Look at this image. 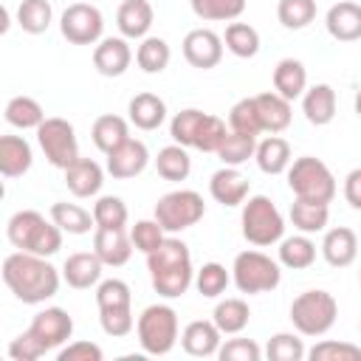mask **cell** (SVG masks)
Listing matches in <instances>:
<instances>
[{
	"mask_svg": "<svg viewBox=\"0 0 361 361\" xmlns=\"http://www.w3.org/2000/svg\"><path fill=\"white\" fill-rule=\"evenodd\" d=\"M51 220L68 231V234H87L90 228H96V220H93V212L76 206V203H65V200H56L51 206Z\"/></svg>",
	"mask_w": 361,
	"mask_h": 361,
	"instance_id": "35",
	"label": "cell"
},
{
	"mask_svg": "<svg viewBox=\"0 0 361 361\" xmlns=\"http://www.w3.org/2000/svg\"><path fill=\"white\" fill-rule=\"evenodd\" d=\"M8 355H11L14 361H37V358L45 355V353L39 350V344H37L28 333H20L17 338H11V344H8Z\"/></svg>",
	"mask_w": 361,
	"mask_h": 361,
	"instance_id": "54",
	"label": "cell"
},
{
	"mask_svg": "<svg viewBox=\"0 0 361 361\" xmlns=\"http://www.w3.org/2000/svg\"><path fill=\"white\" fill-rule=\"evenodd\" d=\"M133 62V48L127 45L124 37H102L99 45L93 48V68L102 76H121Z\"/></svg>",
	"mask_w": 361,
	"mask_h": 361,
	"instance_id": "17",
	"label": "cell"
},
{
	"mask_svg": "<svg viewBox=\"0 0 361 361\" xmlns=\"http://www.w3.org/2000/svg\"><path fill=\"white\" fill-rule=\"evenodd\" d=\"M169 59H172V51H169V42L164 37H144L141 45L135 48V65L144 73H161V71H166Z\"/></svg>",
	"mask_w": 361,
	"mask_h": 361,
	"instance_id": "38",
	"label": "cell"
},
{
	"mask_svg": "<svg viewBox=\"0 0 361 361\" xmlns=\"http://www.w3.org/2000/svg\"><path fill=\"white\" fill-rule=\"evenodd\" d=\"M316 262V243L307 234H293L279 240V265L290 271H305Z\"/></svg>",
	"mask_w": 361,
	"mask_h": 361,
	"instance_id": "32",
	"label": "cell"
},
{
	"mask_svg": "<svg viewBox=\"0 0 361 361\" xmlns=\"http://www.w3.org/2000/svg\"><path fill=\"white\" fill-rule=\"evenodd\" d=\"M274 90L279 96H285L288 102L305 96V90H307V68L293 56L279 59L276 68H274Z\"/></svg>",
	"mask_w": 361,
	"mask_h": 361,
	"instance_id": "29",
	"label": "cell"
},
{
	"mask_svg": "<svg viewBox=\"0 0 361 361\" xmlns=\"http://www.w3.org/2000/svg\"><path fill=\"white\" fill-rule=\"evenodd\" d=\"M127 203L118 197V195H102L96 203H93V220H96V228H124L127 226Z\"/></svg>",
	"mask_w": 361,
	"mask_h": 361,
	"instance_id": "44",
	"label": "cell"
},
{
	"mask_svg": "<svg viewBox=\"0 0 361 361\" xmlns=\"http://www.w3.org/2000/svg\"><path fill=\"white\" fill-rule=\"evenodd\" d=\"M130 240H133V248L141 251V254H152L164 240H166V231L161 228V223L152 217V220H138L133 228H130Z\"/></svg>",
	"mask_w": 361,
	"mask_h": 361,
	"instance_id": "49",
	"label": "cell"
},
{
	"mask_svg": "<svg viewBox=\"0 0 361 361\" xmlns=\"http://www.w3.org/2000/svg\"><path fill=\"white\" fill-rule=\"evenodd\" d=\"M310 361H361V347L350 341H319L307 350Z\"/></svg>",
	"mask_w": 361,
	"mask_h": 361,
	"instance_id": "50",
	"label": "cell"
},
{
	"mask_svg": "<svg viewBox=\"0 0 361 361\" xmlns=\"http://www.w3.org/2000/svg\"><path fill=\"white\" fill-rule=\"evenodd\" d=\"M155 169H158V175H161L164 180H172V183H175V180H186L189 172H192V158H189L186 147L169 144V147L158 149V155H155Z\"/></svg>",
	"mask_w": 361,
	"mask_h": 361,
	"instance_id": "37",
	"label": "cell"
},
{
	"mask_svg": "<svg viewBox=\"0 0 361 361\" xmlns=\"http://www.w3.org/2000/svg\"><path fill=\"white\" fill-rule=\"evenodd\" d=\"M147 164H149V149L138 138H127L121 147L107 152V175H113L116 180H130L141 175Z\"/></svg>",
	"mask_w": 361,
	"mask_h": 361,
	"instance_id": "15",
	"label": "cell"
},
{
	"mask_svg": "<svg viewBox=\"0 0 361 361\" xmlns=\"http://www.w3.org/2000/svg\"><path fill=\"white\" fill-rule=\"evenodd\" d=\"M25 333L39 344L42 353H48V350L62 347L73 336V319L65 307H45L31 319Z\"/></svg>",
	"mask_w": 361,
	"mask_h": 361,
	"instance_id": "13",
	"label": "cell"
},
{
	"mask_svg": "<svg viewBox=\"0 0 361 361\" xmlns=\"http://www.w3.org/2000/svg\"><path fill=\"white\" fill-rule=\"evenodd\" d=\"M226 121L206 113L203 121H200V130H197V138H195V147L192 149H200V152H217V147L223 144L226 138Z\"/></svg>",
	"mask_w": 361,
	"mask_h": 361,
	"instance_id": "51",
	"label": "cell"
},
{
	"mask_svg": "<svg viewBox=\"0 0 361 361\" xmlns=\"http://www.w3.org/2000/svg\"><path fill=\"white\" fill-rule=\"evenodd\" d=\"M59 31L71 45H96L104 31V17L90 3H71L59 17Z\"/></svg>",
	"mask_w": 361,
	"mask_h": 361,
	"instance_id": "12",
	"label": "cell"
},
{
	"mask_svg": "<svg viewBox=\"0 0 361 361\" xmlns=\"http://www.w3.org/2000/svg\"><path fill=\"white\" fill-rule=\"evenodd\" d=\"M138 344L147 355H166L178 344V313L169 305H149L135 319Z\"/></svg>",
	"mask_w": 361,
	"mask_h": 361,
	"instance_id": "7",
	"label": "cell"
},
{
	"mask_svg": "<svg viewBox=\"0 0 361 361\" xmlns=\"http://www.w3.org/2000/svg\"><path fill=\"white\" fill-rule=\"evenodd\" d=\"M290 223L302 234H319L330 223V206L327 203H313V200H293L290 203Z\"/></svg>",
	"mask_w": 361,
	"mask_h": 361,
	"instance_id": "33",
	"label": "cell"
},
{
	"mask_svg": "<svg viewBox=\"0 0 361 361\" xmlns=\"http://www.w3.org/2000/svg\"><path fill=\"white\" fill-rule=\"evenodd\" d=\"M203 116H206V113L197 110V107H186V110L175 113L172 121H169V135H172V141L180 144V147H195V138H197V130H200Z\"/></svg>",
	"mask_w": 361,
	"mask_h": 361,
	"instance_id": "46",
	"label": "cell"
},
{
	"mask_svg": "<svg viewBox=\"0 0 361 361\" xmlns=\"http://www.w3.org/2000/svg\"><path fill=\"white\" fill-rule=\"evenodd\" d=\"M127 113H130V124H135L138 130L149 133V130H158L164 121H166V102L155 93H135L127 104Z\"/></svg>",
	"mask_w": 361,
	"mask_h": 361,
	"instance_id": "26",
	"label": "cell"
},
{
	"mask_svg": "<svg viewBox=\"0 0 361 361\" xmlns=\"http://www.w3.org/2000/svg\"><path fill=\"white\" fill-rule=\"evenodd\" d=\"M189 6L206 23H234L245 11V0H189Z\"/></svg>",
	"mask_w": 361,
	"mask_h": 361,
	"instance_id": "41",
	"label": "cell"
},
{
	"mask_svg": "<svg viewBox=\"0 0 361 361\" xmlns=\"http://www.w3.org/2000/svg\"><path fill=\"white\" fill-rule=\"evenodd\" d=\"M228 130L234 133H248V135H259L262 124H259V110L254 96H245L240 102H234V107L228 110Z\"/></svg>",
	"mask_w": 361,
	"mask_h": 361,
	"instance_id": "47",
	"label": "cell"
},
{
	"mask_svg": "<svg viewBox=\"0 0 361 361\" xmlns=\"http://www.w3.org/2000/svg\"><path fill=\"white\" fill-rule=\"evenodd\" d=\"M228 282H231V274H228L226 265H220V262H206L200 271H195V288H197V293L206 296V299L223 296L226 288H228Z\"/></svg>",
	"mask_w": 361,
	"mask_h": 361,
	"instance_id": "45",
	"label": "cell"
},
{
	"mask_svg": "<svg viewBox=\"0 0 361 361\" xmlns=\"http://www.w3.org/2000/svg\"><path fill=\"white\" fill-rule=\"evenodd\" d=\"M34 152L23 135H3L0 138V172L3 178H20L31 169Z\"/></svg>",
	"mask_w": 361,
	"mask_h": 361,
	"instance_id": "27",
	"label": "cell"
},
{
	"mask_svg": "<svg viewBox=\"0 0 361 361\" xmlns=\"http://www.w3.org/2000/svg\"><path fill=\"white\" fill-rule=\"evenodd\" d=\"M155 11L149 0H124L116 11V25L124 39H144L149 37Z\"/></svg>",
	"mask_w": 361,
	"mask_h": 361,
	"instance_id": "20",
	"label": "cell"
},
{
	"mask_svg": "<svg viewBox=\"0 0 361 361\" xmlns=\"http://www.w3.org/2000/svg\"><path fill=\"white\" fill-rule=\"evenodd\" d=\"M327 34L338 42H355L361 39V6L353 0H341L327 8L324 14Z\"/></svg>",
	"mask_w": 361,
	"mask_h": 361,
	"instance_id": "21",
	"label": "cell"
},
{
	"mask_svg": "<svg viewBox=\"0 0 361 361\" xmlns=\"http://www.w3.org/2000/svg\"><path fill=\"white\" fill-rule=\"evenodd\" d=\"M45 118L48 116H45L42 104L37 99H31V96H14L6 104V121L11 127H17V130H37Z\"/></svg>",
	"mask_w": 361,
	"mask_h": 361,
	"instance_id": "36",
	"label": "cell"
},
{
	"mask_svg": "<svg viewBox=\"0 0 361 361\" xmlns=\"http://www.w3.org/2000/svg\"><path fill=\"white\" fill-rule=\"evenodd\" d=\"M203 214H206V203H203L200 192H195V189L166 192L155 203V220L169 234H178V231L192 228L195 223L203 220Z\"/></svg>",
	"mask_w": 361,
	"mask_h": 361,
	"instance_id": "10",
	"label": "cell"
},
{
	"mask_svg": "<svg viewBox=\"0 0 361 361\" xmlns=\"http://www.w3.org/2000/svg\"><path fill=\"white\" fill-rule=\"evenodd\" d=\"M104 353L93 341H71L56 353V361H102Z\"/></svg>",
	"mask_w": 361,
	"mask_h": 361,
	"instance_id": "53",
	"label": "cell"
},
{
	"mask_svg": "<svg viewBox=\"0 0 361 361\" xmlns=\"http://www.w3.org/2000/svg\"><path fill=\"white\" fill-rule=\"evenodd\" d=\"M102 268H104V262L96 257V251H76L65 259L62 279L76 290H87L102 282Z\"/></svg>",
	"mask_w": 361,
	"mask_h": 361,
	"instance_id": "23",
	"label": "cell"
},
{
	"mask_svg": "<svg viewBox=\"0 0 361 361\" xmlns=\"http://www.w3.org/2000/svg\"><path fill=\"white\" fill-rule=\"evenodd\" d=\"M65 172V186H68V192L71 195H76V197H93V195H99V189H102V183H104V169L93 161V158H76L68 169H62Z\"/></svg>",
	"mask_w": 361,
	"mask_h": 361,
	"instance_id": "24",
	"label": "cell"
},
{
	"mask_svg": "<svg viewBox=\"0 0 361 361\" xmlns=\"http://www.w3.org/2000/svg\"><path fill=\"white\" fill-rule=\"evenodd\" d=\"M223 45L240 56V59H251L259 54V34L254 25L248 23H228L226 25V34H223Z\"/></svg>",
	"mask_w": 361,
	"mask_h": 361,
	"instance_id": "40",
	"label": "cell"
},
{
	"mask_svg": "<svg viewBox=\"0 0 361 361\" xmlns=\"http://www.w3.org/2000/svg\"><path fill=\"white\" fill-rule=\"evenodd\" d=\"M37 144L45 152L48 164L56 169H68L76 158H79V141H76V130L68 118L59 116H48L39 127H37Z\"/></svg>",
	"mask_w": 361,
	"mask_h": 361,
	"instance_id": "11",
	"label": "cell"
},
{
	"mask_svg": "<svg viewBox=\"0 0 361 361\" xmlns=\"http://www.w3.org/2000/svg\"><path fill=\"white\" fill-rule=\"evenodd\" d=\"M276 20L288 31L307 28L316 20V0H279L276 3Z\"/></svg>",
	"mask_w": 361,
	"mask_h": 361,
	"instance_id": "43",
	"label": "cell"
},
{
	"mask_svg": "<svg viewBox=\"0 0 361 361\" xmlns=\"http://www.w3.org/2000/svg\"><path fill=\"white\" fill-rule=\"evenodd\" d=\"M59 271L48 262V257L14 251L3 259V282L23 305H42L59 290Z\"/></svg>",
	"mask_w": 361,
	"mask_h": 361,
	"instance_id": "1",
	"label": "cell"
},
{
	"mask_svg": "<svg viewBox=\"0 0 361 361\" xmlns=\"http://www.w3.org/2000/svg\"><path fill=\"white\" fill-rule=\"evenodd\" d=\"M93 251L104 265L118 268V265L130 262L133 240H130V234L124 228H96L93 231Z\"/></svg>",
	"mask_w": 361,
	"mask_h": 361,
	"instance_id": "22",
	"label": "cell"
},
{
	"mask_svg": "<svg viewBox=\"0 0 361 361\" xmlns=\"http://www.w3.org/2000/svg\"><path fill=\"white\" fill-rule=\"evenodd\" d=\"M254 152H257V135L228 130L214 155L223 161V166H240V164H245L248 158H254Z\"/></svg>",
	"mask_w": 361,
	"mask_h": 361,
	"instance_id": "39",
	"label": "cell"
},
{
	"mask_svg": "<svg viewBox=\"0 0 361 361\" xmlns=\"http://www.w3.org/2000/svg\"><path fill=\"white\" fill-rule=\"evenodd\" d=\"M223 344V333L220 327L212 322V319H195L183 327L180 333V347L186 355H195V358H209V355H217Z\"/></svg>",
	"mask_w": 361,
	"mask_h": 361,
	"instance_id": "16",
	"label": "cell"
},
{
	"mask_svg": "<svg viewBox=\"0 0 361 361\" xmlns=\"http://www.w3.org/2000/svg\"><path fill=\"white\" fill-rule=\"evenodd\" d=\"M288 186H290L293 197H299V200L330 203L336 197V178H333L330 166L313 155H302V158L290 161Z\"/></svg>",
	"mask_w": 361,
	"mask_h": 361,
	"instance_id": "5",
	"label": "cell"
},
{
	"mask_svg": "<svg viewBox=\"0 0 361 361\" xmlns=\"http://www.w3.org/2000/svg\"><path fill=\"white\" fill-rule=\"evenodd\" d=\"M322 257L333 268L353 265L355 257H358V234L353 228H347V226L327 228L324 231V240H322Z\"/></svg>",
	"mask_w": 361,
	"mask_h": 361,
	"instance_id": "19",
	"label": "cell"
},
{
	"mask_svg": "<svg viewBox=\"0 0 361 361\" xmlns=\"http://www.w3.org/2000/svg\"><path fill=\"white\" fill-rule=\"evenodd\" d=\"M248 178L237 169V166H223V169H217L214 175H212V180H209V192H212V197L217 200V203H223V206H228V209H234V206H243L245 200H248Z\"/></svg>",
	"mask_w": 361,
	"mask_h": 361,
	"instance_id": "18",
	"label": "cell"
},
{
	"mask_svg": "<svg viewBox=\"0 0 361 361\" xmlns=\"http://www.w3.org/2000/svg\"><path fill=\"white\" fill-rule=\"evenodd\" d=\"M231 282L237 285L240 293H268L274 290L279 282H282V271H279V262L271 259L268 254L262 251H240L234 257V265H231Z\"/></svg>",
	"mask_w": 361,
	"mask_h": 361,
	"instance_id": "9",
	"label": "cell"
},
{
	"mask_svg": "<svg viewBox=\"0 0 361 361\" xmlns=\"http://www.w3.org/2000/svg\"><path fill=\"white\" fill-rule=\"evenodd\" d=\"M254 161L257 166L265 172V175H282L288 172L290 166V144L282 138V135H268L262 141H257V152H254Z\"/></svg>",
	"mask_w": 361,
	"mask_h": 361,
	"instance_id": "30",
	"label": "cell"
},
{
	"mask_svg": "<svg viewBox=\"0 0 361 361\" xmlns=\"http://www.w3.org/2000/svg\"><path fill=\"white\" fill-rule=\"evenodd\" d=\"M344 200L361 212V166L353 169L347 178H344Z\"/></svg>",
	"mask_w": 361,
	"mask_h": 361,
	"instance_id": "55",
	"label": "cell"
},
{
	"mask_svg": "<svg viewBox=\"0 0 361 361\" xmlns=\"http://www.w3.org/2000/svg\"><path fill=\"white\" fill-rule=\"evenodd\" d=\"M147 268L155 293L164 299H178L195 285L189 245L178 237H166L152 254H147Z\"/></svg>",
	"mask_w": 361,
	"mask_h": 361,
	"instance_id": "2",
	"label": "cell"
},
{
	"mask_svg": "<svg viewBox=\"0 0 361 361\" xmlns=\"http://www.w3.org/2000/svg\"><path fill=\"white\" fill-rule=\"evenodd\" d=\"M338 316V302L333 299V293L316 288V290H305L290 302V322L296 327V333L302 336H324Z\"/></svg>",
	"mask_w": 361,
	"mask_h": 361,
	"instance_id": "8",
	"label": "cell"
},
{
	"mask_svg": "<svg viewBox=\"0 0 361 361\" xmlns=\"http://www.w3.org/2000/svg\"><path fill=\"white\" fill-rule=\"evenodd\" d=\"M240 226H243V237L259 248L279 243L285 234V217L279 214L276 203L268 195H251L243 203Z\"/></svg>",
	"mask_w": 361,
	"mask_h": 361,
	"instance_id": "6",
	"label": "cell"
},
{
	"mask_svg": "<svg viewBox=\"0 0 361 361\" xmlns=\"http://www.w3.org/2000/svg\"><path fill=\"white\" fill-rule=\"evenodd\" d=\"M254 102H257V110H259L262 133H274L276 135V133L290 127L293 110H290V102L285 96H279L276 90H268V93H257Z\"/></svg>",
	"mask_w": 361,
	"mask_h": 361,
	"instance_id": "25",
	"label": "cell"
},
{
	"mask_svg": "<svg viewBox=\"0 0 361 361\" xmlns=\"http://www.w3.org/2000/svg\"><path fill=\"white\" fill-rule=\"evenodd\" d=\"M358 282H361V274H358Z\"/></svg>",
	"mask_w": 361,
	"mask_h": 361,
	"instance_id": "57",
	"label": "cell"
},
{
	"mask_svg": "<svg viewBox=\"0 0 361 361\" xmlns=\"http://www.w3.org/2000/svg\"><path fill=\"white\" fill-rule=\"evenodd\" d=\"M265 355L271 361H302L307 355V350H305V344L296 333H276V336L268 338Z\"/></svg>",
	"mask_w": 361,
	"mask_h": 361,
	"instance_id": "48",
	"label": "cell"
},
{
	"mask_svg": "<svg viewBox=\"0 0 361 361\" xmlns=\"http://www.w3.org/2000/svg\"><path fill=\"white\" fill-rule=\"evenodd\" d=\"M54 20V8L48 0H23L17 8V25L25 34H45Z\"/></svg>",
	"mask_w": 361,
	"mask_h": 361,
	"instance_id": "42",
	"label": "cell"
},
{
	"mask_svg": "<svg viewBox=\"0 0 361 361\" xmlns=\"http://www.w3.org/2000/svg\"><path fill=\"white\" fill-rule=\"evenodd\" d=\"M217 358L220 361H259L262 350L254 338H228L226 344H220Z\"/></svg>",
	"mask_w": 361,
	"mask_h": 361,
	"instance_id": "52",
	"label": "cell"
},
{
	"mask_svg": "<svg viewBox=\"0 0 361 361\" xmlns=\"http://www.w3.org/2000/svg\"><path fill=\"white\" fill-rule=\"evenodd\" d=\"M90 138H93L96 149L107 155V152H113L116 147H121L130 138V124H127V118H121L116 113H104V116H99L93 121Z\"/></svg>",
	"mask_w": 361,
	"mask_h": 361,
	"instance_id": "31",
	"label": "cell"
},
{
	"mask_svg": "<svg viewBox=\"0 0 361 361\" xmlns=\"http://www.w3.org/2000/svg\"><path fill=\"white\" fill-rule=\"evenodd\" d=\"M355 116L361 118V87H358V93H355Z\"/></svg>",
	"mask_w": 361,
	"mask_h": 361,
	"instance_id": "56",
	"label": "cell"
},
{
	"mask_svg": "<svg viewBox=\"0 0 361 361\" xmlns=\"http://www.w3.org/2000/svg\"><path fill=\"white\" fill-rule=\"evenodd\" d=\"M96 307H99V324L107 336L124 338L133 333V293L124 279H102L96 285Z\"/></svg>",
	"mask_w": 361,
	"mask_h": 361,
	"instance_id": "4",
	"label": "cell"
},
{
	"mask_svg": "<svg viewBox=\"0 0 361 361\" xmlns=\"http://www.w3.org/2000/svg\"><path fill=\"white\" fill-rule=\"evenodd\" d=\"M183 59L197 71H212L223 59V37L212 28H192L183 37Z\"/></svg>",
	"mask_w": 361,
	"mask_h": 361,
	"instance_id": "14",
	"label": "cell"
},
{
	"mask_svg": "<svg viewBox=\"0 0 361 361\" xmlns=\"http://www.w3.org/2000/svg\"><path fill=\"white\" fill-rule=\"evenodd\" d=\"M6 237L17 251L54 257L62 248V228L34 209H20L6 223Z\"/></svg>",
	"mask_w": 361,
	"mask_h": 361,
	"instance_id": "3",
	"label": "cell"
},
{
	"mask_svg": "<svg viewBox=\"0 0 361 361\" xmlns=\"http://www.w3.org/2000/svg\"><path fill=\"white\" fill-rule=\"evenodd\" d=\"M302 113L313 127H324L336 118V90L330 85H313L302 96Z\"/></svg>",
	"mask_w": 361,
	"mask_h": 361,
	"instance_id": "28",
	"label": "cell"
},
{
	"mask_svg": "<svg viewBox=\"0 0 361 361\" xmlns=\"http://www.w3.org/2000/svg\"><path fill=\"white\" fill-rule=\"evenodd\" d=\"M248 319H251V310H248L245 299H223V302H217V307L212 313V322L220 327L223 336L243 333L248 327Z\"/></svg>",
	"mask_w": 361,
	"mask_h": 361,
	"instance_id": "34",
	"label": "cell"
}]
</instances>
